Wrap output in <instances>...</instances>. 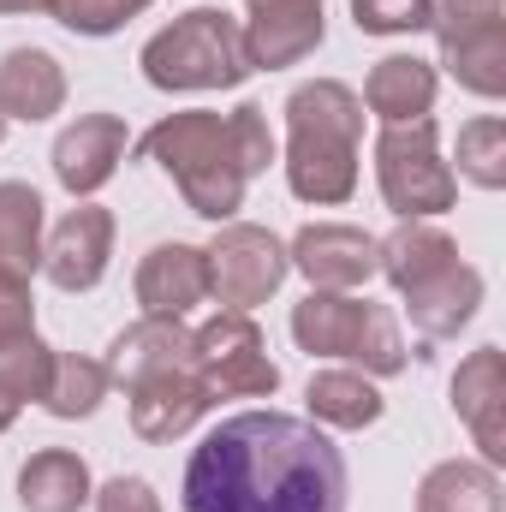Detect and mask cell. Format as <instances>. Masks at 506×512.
<instances>
[{"mask_svg":"<svg viewBox=\"0 0 506 512\" xmlns=\"http://www.w3.org/2000/svg\"><path fill=\"white\" fill-rule=\"evenodd\" d=\"M185 512H346V453L310 417L239 411L185 465Z\"/></svg>","mask_w":506,"mask_h":512,"instance_id":"cell-1","label":"cell"},{"mask_svg":"<svg viewBox=\"0 0 506 512\" xmlns=\"http://www.w3.org/2000/svg\"><path fill=\"white\" fill-rule=\"evenodd\" d=\"M364 102L340 78H310L286 96V185L298 203L334 209L358 191Z\"/></svg>","mask_w":506,"mask_h":512,"instance_id":"cell-2","label":"cell"},{"mask_svg":"<svg viewBox=\"0 0 506 512\" xmlns=\"http://www.w3.org/2000/svg\"><path fill=\"white\" fill-rule=\"evenodd\" d=\"M143 155L179 185L185 209L227 227L245 203V173H239V155H233V137H227V120L209 114V108H185V114H167L155 120L149 137H143Z\"/></svg>","mask_w":506,"mask_h":512,"instance_id":"cell-3","label":"cell"},{"mask_svg":"<svg viewBox=\"0 0 506 512\" xmlns=\"http://www.w3.org/2000/svg\"><path fill=\"white\" fill-rule=\"evenodd\" d=\"M137 66L155 90H239L256 72L245 54V24L227 18L221 6L179 12L167 30L143 42Z\"/></svg>","mask_w":506,"mask_h":512,"instance_id":"cell-4","label":"cell"},{"mask_svg":"<svg viewBox=\"0 0 506 512\" xmlns=\"http://www.w3.org/2000/svg\"><path fill=\"white\" fill-rule=\"evenodd\" d=\"M292 340L310 358H346L364 376L405 370V340H399L393 310L352 298V292H310L304 304H292Z\"/></svg>","mask_w":506,"mask_h":512,"instance_id":"cell-5","label":"cell"},{"mask_svg":"<svg viewBox=\"0 0 506 512\" xmlns=\"http://www.w3.org/2000/svg\"><path fill=\"white\" fill-rule=\"evenodd\" d=\"M376 185H381V203H387L399 221H429V215H447V209H453L459 179H453V167L441 161L435 120L381 126V137H376Z\"/></svg>","mask_w":506,"mask_h":512,"instance_id":"cell-6","label":"cell"},{"mask_svg":"<svg viewBox=\"0 0 506 512\" xmlns=\"http://www.w3.org/2000/svg\"><path fill=\"white\" fill-rule=\"evenodd\" d=\"M197 382L215 399H268L280 387V370L268 358V340L245 310H221L215 322L197 328V358H191Z\"/></svg>","mask_w":506,"mask_h":512,"instance_id":"cell-7","label":"cell"},{"mask_svg":"<svg viewBox=\"0 0 506 512\" xmlns=\"http://www.w3.org/2000/svg\"><path fill=\"white\" fill-rule=\"evenodd\" d=\"M203 256H209V298H221L227 310H245V316L256 304H268L280 292V280L292 274L286 245L251 221H227Z\"/></svg>","mask_w":506,"mask_h":512,"instance_id":"cell-8","label":"cell"},{"mask_svg":"<svg viewBox=\"0 0 506 512\" xmlns=\"http://www.w3.org/2000/svg\"><path fill=\"white\" fill-rule=\"evenodd\" d=\"M286 262L310 280V292H358L376 274V239L346 221H310L286 245Z\"/></svg>","mask_w":506,"mask_h":512,"instance_id":"cell-9","label":"cell"},{"mask_svg":"<svg viewBox=\"0 0 506 512\" xmlns=\"http://www.w3.org/2000/svg\"><path fill=\"white\" fill-rule=\"evenodd\" d=\"M108 256H114V215L102 203H78L42 245V274L60 286V292H90L102 286L108 274Z\"/></svg>","mask_w":506,"mask_h":512,"instance_id":"cell-10","label":"cell"},{"mask_svg":"<svg viewBox=\"0 0 506 512\" xmlns=\"http://www.w3.org/2000/svg\"><path fill=\"white\" fill-rule=\"evenodd\" d=\"M251 18H245V54L262 72H280V66H298L322 48L328 24H322V0H245Z\"/></svg>","mask_w":506,"mask_h":512,"instance_id":"cell-11","label":"cell"},{"mask_svg":"<svg viewBox=\"0 0 506 512\" xmlns=\"http://www.w3.org/2000/svg\"><path fill=\"white\" fill-rule=\"evenodd\" d=\"M48 161H54V179L72 197H96L120 173V161H126V120L120 114H84V120H72L54 137Z\"/></svg>","mask_w":506,"mask_h":512,"instance_id":"cell-12","label":"cell"},{"mask_svg":"<svg viewBox=\"0 0 506 512\" xmlns=\"http://www.w3.org/2000/svg\"><path fill=\"white\" fill-rule=\"evenodd\" d=\"M453 411L477 435L483 465H506V358L501 346H477L453 376Z\"/></svg>","mask_w":506,"mask_h":512,"instance_id":"cell-13","label":"cell"},{"mask_svg":"<svg viewBox=\"0 0 506 512\" xmlns=\"http://www.w3.org/2000/svg\"><path fill=\"white\" fill-rule=\"evenodd\" d=\"M126 393H131V429H137L149 447H167V441L191 435V429L209 417V405H215V393L197 382V370L149 376V382L126 387Z\"/></svg>","mask_w":506,"mask_h":512,"instance_id":"cell-14","label":"cell"},{"mask_svg":"<svg viewBox=\"0 0 506 512\" xmlns=\"http://www.w3.org/2000/svg\"><path fill=\"white\" fill-rule=\"evenodd\" d=\"M191 358H197V334L179 316H143V322H131L126 334L108 346V376L120 387H137L149 376L191 370Z\"/></svg>","mask_w":506,"mask_h":512,"instance_id":"cell-15","label":"cell"},{"mask_svg":"<svg viewBox=\"0 0 506 512\" xmlns=\"http://www.w3.org/2000/svg\"><path fill=\"white\" fill-rule=\"evenodd\" d=\"M209 298V256L197 245H155L137 262V304L143 316H185Z\"/></svg>","mask_w":506,"mask_h":512,"instance_id":"cell-16","label":"cell"},{"mask_svg":"<svg viewBox=\"0 0 506 512\" xmlns=\"http://www.w3.org/2000/svg\"><path fill=\"white\" fill-rule=\"evenodd\" d=\"M66 108V66L48 48H12L0 54V114L42 126Z\"/></svg>","mask_w":506,"mask_h":512,"instance_id":"cell-17","label":"cell"},{"mask_svg":"<svg viewBox=\"0 0 506 512\" xmlns=\"http://www.w3.org/2000/svg\"><path fill=\"white\" fill-rule=\"evenodd\" d=\"M399 298H405L411 328H417L423 340H453V334L477 316V304H483V274H477L471 262H453L447 274H435V280H423V286H411V292H399Z\"/></svg>","mask_w":506,"mask_h":512,"instance_id":"cell-18","label":"cell"},{"mask_svg":"<svg viewBox=\"0 0 506 512\" xmlns=\"http://www.w3.org/2000/svg\"><path fill=\"white\" fill-rule=\"evenodd\" d=\"M441 42V66L453 72V84L459 90H471V96H506V18H477V24H465V30H453V36H435Z\"/></svg>","mask_w":506,"mask_h":512,"instance_id":"cell-19","label":"cell"},{"mask_svg":"<svg viewBox=\"0 0 506 512\" xmlns=\"http://www.w3.org/2000/svg\"><path fill=\"white\" fill-rule=\"evenodd\" d=\"M381 126H405V120H429L435 108V66L417 54H387L370 66L364 96H358Z\"/></svg>","mask_w":506,"mask_h":512,"instance_id":"cell-20","label":"cell"},{"mask_svg":"<svg viewBox=\"0 0 506 512\" xmlns=\"http://www.w3.org/2000/svg\"><path fill=\"white\" fill-rule=\"evenodd\" d=\"M453 262H459V245L441 227H429V221H399L387 239H376V274H387L399 292L447 274Z\"/></svg>","mask_w":506,"mask_h":512,"instance_id":"cell-21","label":"cell"},{"mask_svg":"<svg viewBox=\"0 0 506 512\" xmlns=\"http://www.w3.org/2000/svg\"><path fill=\"white\" fill-rule=\"evenodd\" d=\"M90 465L66 447H42L18 471V507L24 512H78L90 501Z\"/></svg>","mask_w":506,"mask_h":512,"instance_id":"cell-22","label":"cell"},{"mask_svg":"<svg viewBox=\"0 0 506 512\" xmlns=\"http://www.w3.org/2000/svg\"><path fill=\"white\" fill-rule=\"evenodd\" d=\"M42 268V191L0 179V280H30Z\"/></svg>","mask_w":506,"mask_h":512,"instance_id":"cell-23","label":"cell"},{"mask_svg":"<svg viewBox=\"0 0 506 512\" xmlns=\"http://www.w3.org/2000/svg\"><path fill=\"white\" fill-rule=\"evenodd\" d=\"M304 405H310V423H322V429H370L387 411V399L376 393V382L364 370H322V376H310Z\"/></svg>","mask_w":506,"mask_h":512,"instance_id":"cell-24","label":"cell"},{"mask_svg":"<svg viewBox=\"0 0 506 512\" xmlns=\"http://www.w3.org/2000/svg\"><path fill=\"white\" fill-rule=\"evenodd\" d=\"M417 512H501V477L483 459H441L417 483Z\"/></svg>","mask_w":506,"mask_h":512,"instance_id":"cell-25","label":"cell"},{"mask_svg":"<svg viewBox=\"0 0 506 512\" xmlns=\"http://www.w3.org/2000/svg\"><path fill=\"white\" fill-rule=\"evenodd\" d=\"M108 364H96V358H78V352H60L54 358V382H48V411L54 417H66V423H78V417H96V405L108 399Z\"/></svg>","mask_w":506,"mask_h":512,"instance_id":"cell-26","label":"cell"},{"mask_svg":"<svg viewBox=\"0 0 506 512\" xmlns=\"http://www.w3.org/2000/svg\"><path fill=\"white\" fill-rule=\"evenodd\" d=\"M459 173L483 191H501L506 185V120L501 114H483V120H465L459 126Z\"/></svg>","mask_w":506,"mask_h":512,"instance_id":"cell-27","label":"cell"},{"mask_svg":"<svg viewBox=\"0 0 506 512\" xmlns=\"http://www.w3.org/2000/svg\"><path fill=\"white\" fill-rule=\"evenodd\" d=\"M54 358H60V352L42 346L36 334L18 340V346H6V352H0V382H6V393H12L18 405H30V399L42 405V399H48V382H54Z\"/></svg>","mask_w":506,"mask_h":512,"instance_id":"cell-28","label":"cell"},{"mask_svg":"<svg viewBox=\"0 0 506 512\" xmlns=\"http://www.w3.org/2000/svg\"><path fill=\"white\" fill-rule=\"evenodd\" d=\"M155 0H54V18L72 30V36H114L126 30L137 12H149Z\"/></svg>","mask_w":506,"mask_h":512,"instance_id":"cell-29","label":"cell"},{"mask_svg":"<svg viewBox=\"0 0 506 512\" xmlns=\"http://www.w3.org/2000/svg\"><path fill=\"white\" fill-rule=\"evenodd\" d=\"M227 137H233V155H239V173L256 179V173H268L274 167V131H268V108H233L227 114Z\"/></svg>","mask_w":506,"mask_h":512,"instance_id":"cell-30","label":"cell"},{"mask_svg":"<svg viewBox=\"0 0 506 512\" xmlns=\"http://www.w3.org/2000/svg\"><path fill=\"white\" fill-rule=\"evenodd\" d=\"M352 24L364 36H411L429 30V0H352Z\"/></svg>","mask_w":506,"mask_h":512,"instance_id":"cell-31","label":"cell"},{"mask_svg":"<svg viewBox=\"0 0 506 512\" xmlns=\"http://www.w3.org/2000/svg\"><path fill=\"white\" fill-rule=\"evenodd\" d=\"M36 334V298L30 280H0V352Z\"/></svg>","mask_w":506,"mask_h":512,"instance_id":"cell-32","label":"cell"},{"mask_svg":"<svg viewBox=\"0 0 506 512\" xmlns=\"http://www.w3.org/2000/svg\"><path fill=\"white\" fill-rule=\"evenodd\" d=\"M96 512H161V495L143 477H108L96 489Z\"/></svg>","mask_w":506,"mask_h":512,"instance_id":"cell-33","label":"cell"},{"mask_svg":"<svg viewBox=\"0 0 506 512\" xmlns=\"http://www.w3.org/2000/svg\"><path fill=\"white\" fill-rule=\"evenodd\" d=\"M495 12H501V0H429V30L453 36V30H465L477 18H495Z\"/></svg>","mask_w":506,"mask_h":512,"instance_id":"cell-34","label":"cell"},{"mask_svg":"<svg viewBox=\"0 0 506 512\" xmlns=\"http://www.w3.org/2000/svg\"><path fill=\"white\" fill-rule=\"evenodd\" d=\"M18 411H24V405H18V399L6 393V382H0V435H6L12 423H18Z\"/></svg>","mask_w":506,"mask_h":512,"instance_id":"cell-35","label":"cell"},{"mask_svg":"<svg viewBox=\"0 0 506 512\" xmlns=\"http://www.w3.org/2000/svg\"><path fill=\"white\" fill-rule=\"evenodd\" d=\"M0 12H54V0H0Z\"/></svg>","mask_w":506,"mask_h":512,"instance_id":"cell-36","label":"cell"},{"mask_svg":"<svg viewBox=\"0 0 506 512\" xmlns=\"http://www.w3.org/2000/svg\"><path fill=\"white\" fill-rule=\"evenodd\" d=\"M0 137H6V114H0Z\"/></svg>","mask_w":506,"mask_h":512,"instance_id":"cell-37","label":"cell"}]
</instances>
